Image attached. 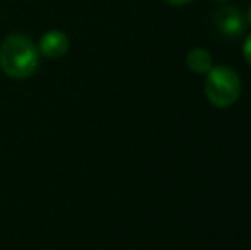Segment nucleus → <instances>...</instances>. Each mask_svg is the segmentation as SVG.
Here are the masks:
<instances>
[{
  "label": "nucleus",
  "mask_w": 251,
  "mask_h": 250,
  "mask_svg": "<svg viewBox=\"0 0 251 250\" xmlns=\"http://www.w3.org/2000/svg\"><path fill=\"white\" fill-rule=\"evenodd\" d=\"M246 23H248V24H251V5H250L248 12H246Z\"/></svg>",
  "instance_id": "8"
},
{
  "label": "nucleus",
  "mask_w": 251,
  "mask_h": 250,
  "mask_svg": "<svg viewBox=\"0 0 251 250\" xmlns=\"http://www.w3.org/2000/svg\"><path fill=\"white\" fill-rule=\"evenodd\" d=\"M69 47L70 43L67 34L62 31L51 29L41 36L40 43H38V52L47 58H60L69 52Z\"/></svg>",
  "instance_id": "4"
},
{
  "label": "nucleus",
  "mask_w": 251,
  "mask_h": 250,
  "mask_svg": "<svg viewBox=\"0 0 251 250\" xmlns=\"http://www.w3.org/2000/svg\"><path fill=\"white\" fill-rule=\"evenodd\" d=\"M217 2H226V0H217Z\"/></svg>",
  "instance_id": "9"
},
{
  "label": "nucleus",
  "mask_w": 251,
  "mask_h": 250,
  "mask_svg": "<svg viewBox=\"0 0 251 250\" xmlns=\"http://www.w3.org/2000/svg\"><path fill=\"white\" fill-rule=\"evenodd\" d=\"M205 94L208 101L219 108H227L238 101L241 94V79L231 67L217 65L207 72Z\"/></svg>",
  "instance_id": "2"
},
{
  "label": "nucleus",
  "mask_w": 251,
  "mask_h": 250,
  "mask_svg": "<svg viewBox=\"0 0 251 250\" xmlns=\"http://www.w3.org/2000/svg\"><path fill=\"white\" fill-rule=\"evenodd\" d=\"M186 65L195 74H207L214 67V62H212V55L205 48H193L186 55Z\"/></svg>",
  "instance_id": "5"
},
{
  "label": "nucleus",
  "mask_w": 251,
  "mask_h": 250,
  "mask_svg": "<svg viewBox=\"0 0 251 250\" xmlns=\"http://www.w3.org/2000/svg\"><path fill=\"white\" fill-rule=\"evenodd\" d=\"M38 47L24 34H10L0 45V69L12 79H27L40 67Z\"/></svg>",
  "instance_id": "1"
},
{
  "label": "nucleus",
  "mask_w": 251,
  "mask_h": 250,
  "mask_svg": "<svg viewBox=\"0 0 251 250\" xmlns=\"http://www.w3.org/2000/svg\"><path fill=\"white\" fill-rule=\"evenodd\" d=\"M214 24L226 38H238L246 29V16L236 5H222L214 12Z\"/></svg>",
  "instance_id": "3"
},
{
  "label": "nucleus",
  "mask_w": 251,
  "mask_h": 250,
  "mask_svg": "<svg viewBox=\"0 0 251 250\" xmlns=\"http://www.w3.org/2000/svg\"><path fill=\"white\" fill-rule=\"evenodd\" d=\"M168 3H171V5H176V7H181V5H186V3H190L192 0H166Z\"/></svg>",
  "instance_id": "7"
},
{
  "label": "nucleus",
  "mask_w": 251,
  "mask_h": 250,
  "mask_svg": "<svg viewBox=\"0 0 251 250\" xmlns=\"http://www.w3.org/2000/svg\"><path fill=\"white\" fill-rule=\"evenodd\" d=\"M243 55H245L246 62L251 65V34L245 40V43H243Z\"/></svg>",
  "instance_id": "6"
}]
</instances>
